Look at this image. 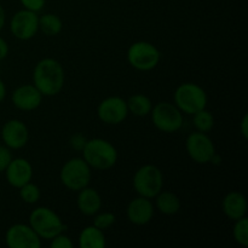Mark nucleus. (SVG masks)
<instances>
[{
    "label": "nucleus",
    "instance_id": "nucleus-1",
    "mask_svg": "<svg viewBox=\"0 0 248 248\" xmlns=\"http://www.w3.org/2000/svg\"><path fill=\"white\" fill-rule=\"evenodd\" d=\"M64 69L55 58H44L34 68L33 85L43 96L52 97L58 94L64 86Z\"/></svg>",
    "mask_w": 248,
    "mask_h": 248
},
{
    "label": "nucleus",
    "instance_id": "nucleus-2",
    "mask_svg": "<svg viewBox=\"0 0 248 248\" xmlns=\"http://www.w3.org/2000/svg\"><path fill=\"white\" fill-rule=\"evenodd\" d=\"M82 159L94 170L111 169L118 161V150L108 140L103 138L87 140L86 145L82 149Z\"/></svg>",
    "mask_w": 248,
    "mask_h": 248
},
{
    "label": "nucleus",
    "instance_id": "nucleus-3",
    "mask_svg": "<svg viewBox=\"0 0 248 248\" xmlns=\"http://www.w3.org/2000/svg\"><path fill=\"white\" fill-rule=\"evenodd\" d=\"M29 225L40 239L52 240L65 230L60 216L48 207H36L29 216Z\"/></svg>",
    "mask_w": 248,
    "mask_h": 248
},
{
    "label": "nucleus",
    "instance_id": "nucleus-4",
    "mask_svg": "<svg viewBox=\"0 0 248 248\" xmlns=\"http://www.w3.org/2000/svg\"><path fill=\"white\" fill-rule=\"evenodd\" d=\"M174 104L184 114L194 115L207 106V94L202 87L194 82L181 84L174 91Z\"/></svg>",
    "mask_w": 248,
    "mask_h": 248
},
{
    "label": "nucleus",
    "instance_id": "nucleus-5",
    "mask_svg": "<svg viewBox=\"0 0 248 248\" xmlns=\"http://www.w3.org/2000/svg\"><path fill=\"white\" fill-rule=\"evenodd\" d=\"M133 188L140 196L154 199L164 188V176L155 165H144L133 176Z\"/></svg>",
    "mask_w": 248,
    "mask_h": 248
},
{
    "label": "nucleus",
    "instance_id": "nucleus-6",
    "mask_svg": "<svg viewBox=\"0 0 248 248\" xmlns=\"http://www.w3.org/2000/svg\"><path fill=\"white\" fill-rule=\"evenodd\" d=\"M61 183L72 191H79L89 186L91 167L84 159L73 157L63 165L60 173Z\"/></svg>",
    "mask_w": 248,
    "mask_h": 248
},
{
    "label": "nucleus",
    "instance_id": "nucleus-7",
    "mask_svg": "<svg viewBox=\"0 0 248 248\" xmlns=\"http://www.w3.org/2000/svg\"><path fill=\"white\" fill-rule=\"evenodd\" d=\"M161 53L159 48L148 41L133 43L127 50V61L130 65L140 72H149L159 64Z\"/></svg>",
    "mask_w": 248,
    "mask_h": 248
},
{
    "label": "nucleus",
    "instance_id": "nucleus-8",
    "mask_svg": "<svg viewBox=\"0 0 248 248\" xmlns=\"http://www.w3.org/2000/svg\"><path fill=\"white\" fill-rule=\"evenodd\" d=\"M150 114L155 127L164 133H174L183 126V115L176 104L160 102L153 107Z\"/></svg>",
    "mask_w": 248,
    "mask_h": 248
},
{
    "label": "nucleus",
    "instance_id": "nucleus-9",
    "mask_svg": "<svg viewBox=\"0 0 248 248\" xmlns=\"http://www.w3.org/2000/svg\"><path fill=\"white\" fill-rule=\"evenodd\" d=\"M186 149L188 155L196 164L205 165L211 162L216 154V147L207 133L193 132L186 140Z\"/></svg>",
    "mask_w": 248,
    "mask_h": 248
},
{
    "label": "nucleus",
    "instance_id": "nucleus-10",
    "mask_svg": "<svg viewBox=\"0 0 248 248\" xmlns=\"http://www.w3.org/2000/svg\"><path fill=\"white\" fill-rule=\"evenodd\" d=\"M39 31V17L31 10H19L10 21V31L18 40H29Z\"/></svg>",
    "mask_w": 248,
    "mask_h": 248
},
{
    "label": "nucleus",
    "instance_id": "nucleus-11",
    "mask_svg": "<svg viewBox=\"0 0 248 248\" xmlns=\"http://www.w3.org/2000/svg\"><path fill=\"white\" fill-rule=\"evenodd\" d=\"M97 115L99 120L107 125H119L124 123L128 115L127 102L118 96L108 97L99 103Z\"/></svg>",
    "mask_w": 248,
    "mask_h": 248
},
{
    "label": "nucleus",
    "instance_id": "nucleus-12",
    "mask_svg": "<svg viewBox=\"0 0 248 248\" xmlns=\"http://www.w3.org/2000/svg\"><path fill=\"white\" fill-rule=\"evenodd\" d=\"M5 242L10 248H40L41 239L28 224L11 225L5 234Z\"/></svg>",
    "mask_w": 248,
    "mask_h": 248
},
{
    "label": "nucleus",
    "instance_id": "nucleus-13",
    "mask_svg": "<svg viewBox=\"0 0 248 248\" xmlns=\"http://www.w3.org/2000/svg\"><path fill=\"white\" fill-rule=\"evenodd\" d=\"M1 140L10 150L22 149L28 143L29 131L26 124L18 119L6 121L1 128Z\"/></svg>",
    "mask_w": 248,
    "mask_h": 248
},
{
    "label": "nucleus",
    "instance_id": "nucleus-14",
    "mask_svg": "<svg viewBox=\"0 0 248 248\" xmlns=\"http://www.w3.org/2000/svg\"><path fill=\"white\" fill-rule=\"evenodd\" d=\"M4 172L7 183L16 189L23 186L33 178V167L31 162L23 157L12 159Z\"/></svg>",
    "mask_w": 248,
    "mask_h": 248
},
{
    "label": "nucleus",
    "instance_id": "nucleus-15",
    "mask_svg": "<svg viewBox=\"0 0 248 248\" xmlns=\"http://www.w3.org/2000/svg\"><path fill=\"white\" fill-rule=\"evenodd\" d=\"M43 94L34 85H22L11 94L12 104L23 111H31L39 108L43 102Z\"/></svg>",
    "mask_w": 248,
    "mask_h": 248
},
{
    "label": "nucleus",
    "instance_id": "nucleus-16",
    "mask_svg": "<svg viewBox=\"0 0 248 248\" xmlns=\"http://www.w3.org/2000/svg\"><path fill=\"white\" fill-rule=\"evenodd\" d=\"M127 218L132 224L145 225L153 219L154 216V205L152 200L143 196L133 199L127 206Z\"/></svg>",
    "mask_w": 248,
    "mask_h": 248
},
{
    "label": "nucleus",
    "instance_id": "nucleus-17",
    "mask_svg": "<svg viewBox=\"0 0 248 248\" xmlns=\"http://www.w3.org/2000/svg\"><path fill=\"white\" fill-rule=\"evenodd\" d=\"M222 208L224 215L232 220H239L246 217L247 215V200L244 194L239 191H232L227 194L223 199Z\"/></svg>",
    "mask_w": 248,
    "mask_h": 248
},
{
    "label": "nucleus",
    "instance_id": "nucleus-18",
    "mask_svg": "<svg viewBox=\"0 0 248 248\" xmlns=\"http://www.w3.org/2000/svg\"><path fill=\"white\" fill-rule=\"evenodd\" d=\"M77 205L80 212L85 216H94L101 211L102 198L98 191L93 188H86L79 190Z\"/></svg>",
    "mask_w": 248,
    "mask_h": 248
},
{
    "label": "nucleus",
    "instance_id": "nucleus-19",
    "mask_svg": "<svg viewBox=\"0 0 248 248\" xmlns=\"http://www.w3.org/2000/svg\"><path fill=\"white\" fill-rule=\"evenodd\" d=\"M107 246L103 230L98 229L93 224L84 228L79 235L80 248H104Z\"/></svg>",
    "mask_w": 248,
    "mask_h": 248
},
{
    "label": "nucleus",
    "instance_id": "nucleus-20",
    "mask_svg": "<svg viewBox=\"0 0 248 248\" xmlns=\"http://www.w3.org/2000/svg\"><path fill=\"white\" fill-rule=\"evenodd\" d=\"M156 207L162 215L173 216L181 210V200L172 191H160L156 196Z\"/></svg>",
    "mask_w": 248,
    "mask_h": 248
},
{
    "label": "nucleus",
    "instance_id": "nucleus-21",
    "mask_svg": "<svg viewBox=\"0 0 248 248\" xmlns=\"http://www.w3.org/2000/svg\"><path fill=\"white\" fill-rule=\"evenodd\" d=\"M127 108L128 113H132L133 115L140 116V118H144V116L149 115L150 111H152L153 103L148 96L137 93L128 98Z\"/></svg>",
    "mask_w": 248,
    "mask_h": 248
},
{
    "label": "nucleus",
    "instance_id": "nucleus-22",
    "mask_svg": "<svg viewBox=\"0 0 248 248\" xmlns=\"http://www.w3.org/2000/svg\"><path fill=\"white\" fill-rule=\"evenodd\" d=\"M63 22L57 15L45 14L39 17V31L47 36H55L62 31Z\"/></svg>",
    "mask_w": 248,
    "mask_h": 248
},
{
    "label": "nucleus",
    "instance_id": "nucleus-23",
    "mask_svg": "<svg viewBox=\"0 0 248 248\" xmlns=\"http://www.w3.org/2000/svg\"><path fill=\"white\" fill-rule=\"evenodd\" d=\"M193 118V123L194 126H195L196 130L199 132H203L207 133L210 131H212L213 126H215V118H213L212 113L205 109L202 110L198 111V113L194 114Z\"/></svg>",
    "mask_w": 248,
    "mask_h": 248
},
{
    "label": "nucleus",
    "instance_id": "nucleus-24",
    "mask_svg": "<svg viewBox=\"0 0 248 248\" xmlns=\"http://www.w3.org/2000/svg\"><path fill=\"white\" fill-rule=\"evenodd\" d=\"M40 195L41 193L39 186L36 184L31 183V182H28V183L19 188V196H21L24 202L29 203V205L38 202L40 200Z\"/></svg>",
    "mask_w": 248,
    "mask_h": 248
},
{
    "label": "nucleus",
    "instance_id": "nucleus-25",
    "mask_svg": "<svg viewBox=\"0 0 248 248\" xmlns=\"http://www.w3.org/2000/svg\"><path fill=\"white\" fill-rule=\"evenodd\" d=\"M235 241L241 246H248V219L247 217L241 218L239 220H235L234 230H232Z\"/></svg>",
    "mask_w": 248,
    "mask_h": 248
},
{
    "label": "nucleus",
    "instance_id": "nucleus-26",
    "mask_svg": "<svg viewBox=\"0 0 248 248\" xmlns=\"http://www.w3.org/2000/svg\"><path fill=\"white\" fill-rule=\"evenodd\" d=\"M115 220H116L115 215H113L111 212H103V213H99V215H97L96 217L93 218V225L104 232V230L109 229L111 225L115 224Z\"/></svg>",
    "mask_w": 248,
    "mask_h": 248
},
{
    "label": "nucleus",
    "instance_id": "nucleus-27",
    "mask_svg": "<svg viewBox=\"0 0 248 248\" xmlns=\"http://www.w3.org/2000/svg\"><path fill=\"white\" fill-rule=\"evenodd\" d=\"M50 246L51 248H73V242L69 236L62 232V234H58L57 236L51 240Z\"/></svg>",
    "mask_w": 248,
    "mask_h": 248
},
{
    "label": "nucleus",
    "instance_id": "nucleus-28",
    "mask_svg": "<svg viewBox=\"0 0 248 248\" xmlns=\"http://www.w3.org/2000/svg\"><path fill=\"white\" fill-rule=\"evenodd\" d=\"M86 143H87V138L85 137L82 133H75V135H73L69 140L70 148L77 150V152H82V149L85 148Z\"/></svg>",
    "mask_w": 248,
    "mask_h": 248
},
{
    "label": "nucleus",
    "instance_id": "nucleus-29",
    "mask_svg": "<svg viewBox=\"0 0 248 248\" xmlns=\"http://www.w3.org/2000/svg\"><path fill=\"white\" fill-rule=\"evenodd\" d=\"M12 160V154L10 152V149L5 145H0V173L6 170L7 165L10 164V161Z\"/></svg>",
    "mask_w": 248,
    "mask_h": 248
},
{
    "label": "nucleus",
    "instance_id": "nucleus-30",
    "mask_svg": "<svg viewBox=\"0 0 248 248\" xmlns=\"http://www.w3.org/2000/svg\"><path fill=\"white\" fill-rule=\"evenodd\" d=\"M21 2L24 6V9L38 12L40 10H43V7L45 6L46 0H21Z\"/></svg>",
    "mask_w": 248,
    "mask_h": 248
},
{
    "label": "nucleus",
    "instance_id": "nucleus-31",
    "mask_svg": "<svg viewBox=\"0 0 248 248\" xmlns=\"http://www.w3.org/2000/svg\"><path fill=\"white\" fill-rule=\"evenodd\" d=\"M9 55V44L4 38L0 36V61L5 60Z\"/></svg>",
    "mask_w": 248,
    "mask_h": 248
},
{
    "label": "nucleus",
    "instance_id": "nucleus-32",
    "mask_svg": "<svg viewBox=\"0 0 248 248\" xmlns=\"http://www.w3.org/2000/svg\"><path fill=\"white\" fill-rule=\"evenodd\" d=\"M240 130H241V135L245 140L248 138V115H244L241 120V126H240Z\"/></svg>",
    "mask_w": 248,
    "mask_h": 248
},
{
    "label": "nucleus",
    "instance_id": "nucleus-33",
    "mask_svg": "<svg viewBox=\"0 0 248 248\" xmlns=\"http://www.w3.org/2000/svg\"><path fill=\"white\" fill-rule=\"evenodd\" d=\"M5 22H6V12H5L2 5L0 4V31H1L2 28H4Z\"/></svg>",
    "mask_w": 248,
    "mask_h": 248
},
{
    "label": "nucleus",
    "instance_id": "nucleus-34",
    "mask_svg": "<svg viewBox=\"0 0 248 248\" xmlns=\"http://www.w3.org/2000/svg\"><path fill=\"white\" fill-rule=\"evenodd\" d=\"M5 97H6V86H5L4 81L0 79V103L4 101Z\"/></svg>",
    "mask_w": 248,
    "mask_h": 248
}]
</instances>
